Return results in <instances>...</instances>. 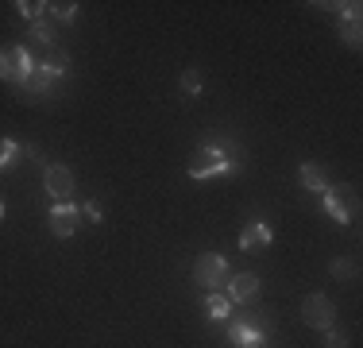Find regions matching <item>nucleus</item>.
Returning <instances> with one entry per match:
<instances>
[{
  "instance_id": "1",
  "label": "nucleus",
  "mask_w": 363,
  "mask_h": 348,
  "mask_svg": "<svg viewBox=\"0 0 363 348\" xmlns=\"http://www.w3.org/2000/svg\"><path fill=\"white\" fill-rule=\"evenodd\" d=\"M236 170V155L228 151V147H201V151L194 155V163H189V178L205 182V178H220V174H232Z\"/></svg>"
},
{
  "instance_id": "2",
  "label": "nucleus",
  "mask_w": 363,
  "mask_h": 348,
  "mask_svg": "<svg viewBox=\"0 0 363 348\" xmlns=\"http://www.w3.org/2000/svg\"><path fill=\"white\" fill-rule=\"evenodd\" d=\"M228 256H220V251H201V256L194 259V283L201 286L205 294L209 290H220L224 283H228Z\"/></svg>"
},
{
  "instance_id": "3",
  "label": "nucleus",
  "mask_w": 363,
  "mask_h": 348,
  "mask_svg": "<svg viewBox=\"0 0 363 348\" xmlns=\"http://www.w3.org/2000/svg\"><path fill=\"white\" fill-rule=\"evenodd\" d=\"M301 321H306L309 329H333L336 325V302L328 298V294H309L306 302H301Z\"/></svg>"
},
{
  "instance_id": "4",
  "label": "nucleus",
  "mask_w": 363,
  "mask_h": 348,
  "mask_svg": "<svg viewBox=\"0 0 363 348\" xmlns=\"http://www.w3.org/2000/svg\"><path fill=\"white\" fill-rule=\"evenodd\" d=\"M77 224H82V205H74V202L50 205V232H55L58 240H70L77 232Z\"/></svg>"
},
{
  "instance_id": "5",
  "label": "nucleus",
  "mask_w": 363,
  "mask_h": 348,
  "mask_svg": "<svg viewBox=\"0 0 363 348\" xmlns=\"http://www.w3.org/2000/svg\"><path fill=\"white\" fill-rule=\"evenodd\" d=\"M228 302L232 306H247V302H255L259 298V275H252V271H240V275H228Z\"/></svg>"
},
{
  "instance_id": "6",
  "label": "nucleus",
  "mask_w": 363,
  "mask_h": 348,
  "mask_svg": "<svg viewBox=\"0 0 363 348\" xmlns=\"http://www.w3.org/2000/svg\"><path fill=\"white\" fill-rule=\"evenodd\" d=\"M43 186H47V194L55 197V202H70V194H74V174H70V167H62V163L47 167V174H43Z\"/></svg>"
},
{
  "instance_id": "7",
  "label": "nucleus",
  "mask_w": 363,
  "mask_h": 348,
  "mask_svg": "<svg viewBox=\"0 0 363 348\" xmlns=\"http://www.w3.org/2000/svg\"><path fill=\"white\" fill-rule=\"evenodd\" d=\"M344 12H340V39L348 43V47H359L363 43V12H359V4L356 0H348V4H340Z\"/></svg>"
},
{
  "instance_id": "8",
  "label": "nucleus",
  "mask_w": 363,
  "mask_h": 348,
  "mask_svg": "<svg viewBox=\"0 0 363 348\" xmlns=\"http://www.w3.org/2000/svg\"><path fill=\"white\" fill-rule=\"evenodd\" d=\"M228 341L232 344H267V329L255 325V321H232L228 325Z\"/></svg>"
},
{
  "instance_id": "9",
  "label": "nucleus",
  "mask_w": 363,
  "mask_h": 348,
  "mask_svg": "<svg viewBox=\"0 0 363 348\" xmlns=\"http://www.w3.org/2000/svg\"><path fill=\"white\" fill-rule=\"evenodd\" d=\"M271 240H274L271 224L259 221V217H255V221H247V224H244V232H240V248H244V251H252V248H267Z\"/></svg>"
},
{
  "instance_id": "10",
  "label": "nucleus",
  "mask_w": 363,
  "mask_h": 348,
  "mask_svg": "<svg viewBox=\"0 0 363 348\" xmlns=\"http://www.w3.org/2000/svg\"><path fill=\"white\" fill-rule=\"evenodd\" d=\"M298 178H301V186H306L309 194H325L328 190V178H325V170L317 167V163H301Z\"/></svg>"
},
{
  "instance_id": "11",
  "label": "nucleus",
  "mask_w": 363,
  "mask_h": 348,
  "mask_svg": "<svg viewBox=\"0 0 363 348\" xmlns=\"http://www.w3.org/2000/svg\"><path fill=\"white\" fill-rule=\"evenodd\" d=\"M321 202H325V213L333 217L336 224H348V221H352V213H348V205H344L340 190H333V186H328L325 194H321Z\"/></svg>"
},
{
  "instance_id": "12",
  "label": "nucleus",
  "mask_w": 363,
  "mask_h": 348,
  "mask_svg": "<svg viewBox=\"0 0 363 348\" xmlns=\"http://www.w3.org/2000/svg\"><path fill=\"white\" fill-rule=\"evenodd\" d=\"M228 310H232V302H228V294H224V290H209V294H205V313H209V321H228Z\"/></svg>"
},
{
  "instance_id": "13",
  "label": "nucleus",
  "mask_w": 363,
  "mask_h": 348,
  "mask_svg": "<svg viewBox=\"0 0 363 348\" xmlns=\"http://www.w3.org/2000/svg\"><path fill=\"white\" fill-rule=\"evenodd\" d=\"M28 93H35V97H50V89H55V77L43 70V62L31 70V77H28V85H23Z\"/></svg>"
},
{
  "instance_id": "14",
  "label": "nucleus",
  "mask_w": 363,
  "mask_h": 348,
  "mask_svg": "<svg viewBox=\"0 0 363 348\" xmlns=\"http://www.w3.org/2000/svg\"><path fill=\"white\" fill-rule=\"evenodd\" d=\"M23 155H28L23 143H16V139H0V170H12Z\"/></svg>"
},
{
  "instance_id": "15",
  "label": "nucleus",
  "mask_w": 363,
  "mask_h": 348,
  "mask_svg": "<svg viewBox=\"0 0 363 348\" xmlns=\"http://www.w3.org/2000/svg\"><path fill=\"white\" fill-rule=\"evenodd\" d=\"M28 39L39 43V47H47V50H55V23H50V20H35L28 28Z\"/></svg>"
},
{
  "instance_id": "16",
  "label": "nucleus",
  "mask_w": 363,
  "mask_h": 348,
  "mask_svg": "<svg viewBox=\"0 0 363 348\" xmlns=\"http://www.w3.org/2000/svg\"><path fill=\"white\" fill-rule=\"evenodd\" d=\"M43 70H47V74L58 82V77H66V70H70V58H66V55H58V50H50V55L43 58Z\"/></svg>"
},
{
  "instance_id": "17",
  "label": "nucleus",
  "mask_w": 363,
  "mask_h": 348,
  "mask_svg": "<svg viewBox=\"0 0 363 348\" xmlns=\"http://www.w3.org/2000/svg\"><path fill=\"white\" fill-rule=\"evenodd\" d=\"M50 16H55V23H74L77 20V4L74 0H58V4H50Z\"/></svg>"
},
{
  "instance_id": "18",
  "label": "nucleus",
  "mask_w": 363,
  "mask_h": 348,
  "mask_svg": "<svg viewBox=\"0 0 363 348\" xmlns=\"http://www.w3.org/2000/svg\"><path fill=\"white\" fill-rule=\"evenodd\" d=\"M0 82L16 85V55H12V47L0 50Z\"/></svg>"
},
{
  "instance_id": "19",
  "label": "nucleus",
  "mask_w": 363,
  "mask_h": 348,
  "mask_svg": "<svg viewBox=\"0 0 363 348\" xmlns=\"http://www.w3.org/2000/svg\"><path fill=\"white\" fill-rule=\"evenodd\" d=\"M16 8H20V16H23V20H31V23H35V20H43V12H47L50 4H43V0H20Z\"/></svg>"
},
{
  "instance_id": "20",
  "label": "nucleus",
  "mask_w": 363,
  "mask_h": 348,
  "mask_svg": "<svg viewBox=\"0 0 363 348\" xmlns=\"http://www.w3.org/2000/svg\"><path fill=\"white\" fill-rule=\"evenodd\" d=\"M201 74H197V70H186V74H182V93H186V97H197V93H201Z\"/></svg>"
},
{
  "instance_id": "21",
  "label": "nucleus",
  "mask_w": 363,
  "mask_h": 348,
  "mask_svg": "<svg viewBox=\"0 0 363 348\" xmlns=\"http://www.w3.org/2000/svg\"><path fill=\"white\" fill-rule=\"evenodd\" d=\"M325 344L328 348H348V337L336 333V325H333V329H325Z\"/></svg>"
},
{
  "instance_id": "22",
  "label": "nucleus",
  "mask_w": 363,
  "mask_h": 348,
  "mask_svg": "<svg viewBox=\"0 0 363 348\" xmlns=\"http://www.w3.org/2000/svg\"><path fill=\"white\" fill-rule=\"evenodd\" d=\"M82 217H89L93 224H101V221H105V213H101V205H93V202H89V205H82Z\"/></svg>"
},
{
  "instance_id": "23",
  "label": "nucleus",
  "mask_w": 363,
  "mask_h": 348,
  "mask_svg": "<svg viewBox=\"0 0 363 348\" xmlns=\"http://www.w3.org/2000/svg\"><path fill=\"white\" fill-rule=\"evenodd\" d=\"M333 275H336V278H348V275H352V263H344V259H336V263H333Z\"/></svg>"
},
{
  "instance_id": "24",
  "label": "nucleus",
  "mask_w": 363,
  "mask_h": 348,
  "mask_svg": "<svg viewBox=\"0 0 363 348\" xmlns=\"http://www.w3.org/2000/svg\"><path fill=\"white\" fill-rule=\"evenodd\" d=\"M4 213H8V209H4V202H0V224H4Z\"/></svg>"
},
{
  "instance_id": "25",
  "label": "nucleus",
  "mask_w": 363,
  "mask_h": 348,
  "mask_svg": "<svg viewBox=\"0 0 363 348\" xmlns=\"http://www.w3.org/2000/svg\"><path fill=\"white\" fill-rule=\"evenodd\" d=\"M236 348H259V344H236Z\"/></svg>"
}]
</instances>
